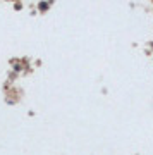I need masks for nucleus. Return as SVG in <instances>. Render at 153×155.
Here are the masks:
<instances>
[]
</instances>
